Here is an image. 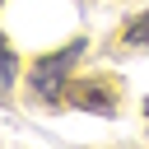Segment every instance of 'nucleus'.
<instances>
[{
	"mask_svg": "<svg viewBox=\"0 0 149 149\" xmlns=\"http://www.w3.org/2000/svg\"><path fill=\"white\" fill-rule=\"evenodd\" d=\"M79 56H84V42H65V47H56V51L37 56V61H33V70H28L33 93H37L42 102H61V98H65V88H70V70H74V61H79Z\"/></svg>",
	"mask_w": 149,
	"mask_h": 149,
	"instance_id": "nucleus-1",
	"label": "nucleus"
},
{
	"mask_svg": "<svg viewBox=\"0 0 149 149\" xmlns=\"http://www.w3.org/2000/svg\"><path fill=\"white\" fill-rule=\"evenodd\" d=\"M121 47H130V51L149 47V9H144V14H135V19L121 28Z\"/></svg>",
	"mask_w": 149,
	"mask_h": 149,
	"instance_id": "nucleus-3",
	"label": "nucleus"
},
{
	"mask_svg": "<svg viewBox=\"0 0 149 149\" xmlns=\"http://www.w3.org/2000/svg\"><path fill=\"white\" fill-rule=\"evenodd\" d=\"M65 98H70V107H79V112H116L121 88H116V79H112V74H88V79L70 84V88H65Z\"/></svg>",
	"mask_w": 149,
	"mask_h": 149,
	"instance_id": "nucleus-2",
	"label": "nucleus"
},
{
	"mask_svg": "<svg viewBox=\"0 0 149 149\" xmlns=\"http://www.w3.org/2000/svg\"><path fill=\"white\" fill-rule=\"evenodd\" d=\"M0 65H5V88H14V74H19V56L9 47H0Z\"/></svg>",
	"mask_w": 149,
	"mask_h": 149,
	"instance_id": "nucleus-4",
	"label": "nucleus"
},
{
	"mask_svg": "<svg viewBox=\"0 0 149 149\" xmlns=\"http://www.w3.org/2000/svg\"><path fill=\"white\" fill-rule=\"evenodd\" d=\"M144 116H149V102H144Z\"/></svg>",
	"mask_w": 149,
	"mask_h": 149,
	"instance_id": "nucleus-5",
	"label": "nucleus"
}]
</instances>
